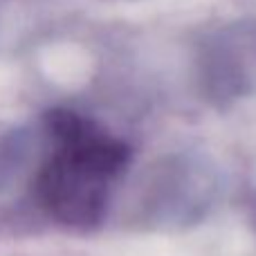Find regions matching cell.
<instances>
[{"instance_id": "6da1fadb", "label": "cell", "mask_w": 256, "mask_h": 256, "mask_svg": "<svg viewBox=\"0 0 256 256\" xmlns=\"http://www.w3.org/2000/svg\"><path fill=\"white\" fill-rule=\"evenodd\" d=\"M43 132L50 153L32 178L36 204L66 230H97L130 166V146L72 108H50Z\"/></svg>"}, {"instance_id": "7a4b0ae2", "label": "cell", "mask_w": 256, "mask_h": 256, "mask_svg": "<svg viewBox=\"0 0 256 256\" xmlns=\"http://www.w3.org/2000/svg\"><path fill=\"white\" fill-rule=\"evenodd\" d=\"M200 94L216 108L256 97V20H236L202 36L196 50Z\"/></svg>"}, {"instance_id": "3957f363", "label": "cell", "mask_w": 256, "mask_h": 256, "mask_svg": "<svg viewBox=\"0 0 256 256\" xmlns=\"http://www.w3.org/2000/svg\"><path fill=\"white\" fill-rule=\"evenodd\" d=\"M220 178L200 155H168L153 166L144 186V212L162 225H191L214 207Z\"/></svg>"}]
</instances>
